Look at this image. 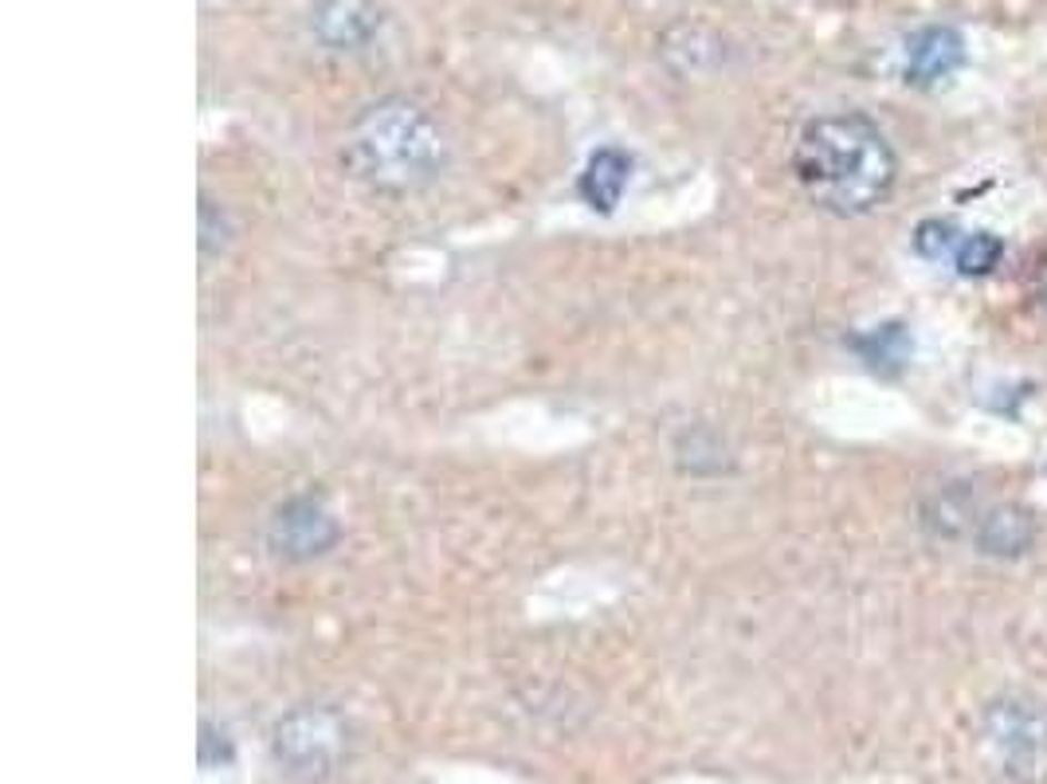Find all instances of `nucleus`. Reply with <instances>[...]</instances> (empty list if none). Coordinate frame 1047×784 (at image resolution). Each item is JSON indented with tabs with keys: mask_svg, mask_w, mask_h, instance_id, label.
Wrapping results in <instances>:
<instances>
[{
	"mask_svg": "<svg viewBox=\"0 0 1047 784\" xmlns=\"http://www.w3.org/2000/svg\"><path fill=\"white\" fill-rule=\"evenodd\" d=\"M792 173L805 197L831 216H864L890 197L898 157L864 115H824L800 130Z\"/></svg>",
	"mask_w": 1047,
	"mask_h": 784,
	"instance_id": "obj_1",
	"label": "nucleus"
},
{
	"mask_svg": "<svg viewBox=\"0 0 1047 784\" xmlns=\"http://www.w3.org/2000/svg\"><path fill=\"white\" fill-rule=\"evenodd\" d=\"M341 161L361 185L385 197L420 192L448 166V138L425 107L385 99L349 126Z\"/></svg>",
	"mask_w": 1047,
	"mask_h": 784,
	"instance_id": "obj_2",
	"label": "nucleus"
},
{
	"mask_svg": "<svg viewBox=\"0 0 1047 784\" xmlns=\"http://www.w3.org/2000/svg\"><path fill=\"white\" fill-rule=\"evenodd\" d=\"M977 757L993 784H1047V706L1024 694L993 698L977 718Z\"/></svg>",
	"mask_w": 1047,
	"mask_h": 784,
	"instance_id": "obj_3",
	"label": "nucleus"
},
{
	"mask_svg": "<svg viewBox=\"0 0 1047 784\" xmlns=\"http://www.w3.org/2000/svg\"><path fill=\"white\" fill-rule=\"evenodd\" d=\"M346 753V722L330 706H299L271 730V757L295 781H322Z\"/></svg>",
	"mask_w": 1047,
	"mask_h": 784,
	"instance_id": "obj_4",
	"label": "nucleus"
},
{
	"mask_svg": "<svg viewBox=\"0 0 1047 784\" xmlns=\"http://www.w3.org/2000/svg\"><path fill=\"white\" fill-rule=\"evenodd\" d=\"M271 549L287 562H310V557H322L326 549H333L338 542V522L315 503V498H291L287 506H279V514L271 518V534H267Z\"/></svg>",
	"mask_w": 1047,
	"mask_h": 784,
	"instance_id": "obj_5",
	"label": "nucleus"
},
{
	"mask_svg": "<svg viewBox=\"0 0 1047 784\" xmlns=\"http://www.w3.org/2000/svg\"><path fill=\"white\" fill-rule=\"evenodd\" d=\"M973 542L985 557H1020L1036 545V518L1024 506L1013 503H985Z\"/></svg>",
	"mask_w": 1047,
	"mask_h": 784,
	"instance_id": "obj_6",
	"label": "nucleus"
},
{
	"mask_svg": "<svg viewBox=\"0 0 1047 784\" xmlns=\"http://www.w3.org/2000/svg\"><path fill=\"white\" fill-rule=\"evenodd\" d=\"M965 59V40L954 28H926L910 40L906 48V79L918 87L941 83L961 67Z\"/></svg>",
	"mask_w": 1047,
	"mask_h": 784,
	"instance_id": "obj_7",
	"label": "nucleus"
},
{
	"mask_svg": "<svg viewBox=\"0 0 1047 784\" xmlns=\"http://www.w3.org/2000/svg\"><path fill=\"white\" fill-rule=\"evenodd\" d=\"M628 177H632V157L616 146H605L585 161V173L577 181V192L589 208L597 212H612L620 205L624 189H628Z\"/></svg>",
	"mask_w": 1047,
	"mask_h": 784,
	"instance_id": "obj_8",
	"label": "nucleus"
},
{
	"mask_svg": "<svg viewBox=\"0 0 1047 784\" xmlns=\"http://www.w3.org/2000/svg\"><path fill=\"white\" fill-rule=\"evenodd\" d=\"M981 510L985 503H977V495H973L969 487L954 483V487H941L938 495L926 503V522H930L941 537H954L957 542V537H973Z\"/></svg>",
	"mask_w": 1047,
	"mask_h": 784,
	"instance_id": "obj_9",
	"label": "nucleus"
},
{
	"mask_svg": "<svg viewBox=\"0 0 1047 784\" xmlns=\"http://www.w3.org/2000/svg\"><path fill=\"white\" fill-rule=\"evenodd\" d=\"M377 28V17L366 0H330L322 12H318V36H322L330 48H358L369 40V32Z\"/></svg>",
	"mask_w": 1047,
	"mask_h": 784,
	"instance_id": "obj_10",
	"label": "nucleus"
},
{
	"mask_svg": "<svg viewBox=\"0 0 1047 784\" xmlns=\"http://www.w3.org/2000/svg\"><path fill=\"white\" fill-rule=\"evenodd\" d=\"M856 349L864 354L867 365H875V369H898V365H906V357H910V338H906L903 326L890 322V326L871 330L867 338H859Z\"/></svg>",
	"mask_w": 1047,
	"mask_h": 784,
	"instance_id": "obj_11",
	"label": "nucleus"
},
{
	"mask_svg": "<svg viewBox=\"0 0 1047 784\" xmlns=\"http://www.w3.org/2000/svg\"><path fill=\"white\" fill-rule=\"evenodd\" d=\"M1000 256H1005V244H1000L993 231H973V236L961 240V248H957L954 267L961 275H969V279H977V275H989L993 267L1000 264Z\"/></svg>",
	"mask_w": 1047,
	"mask_h": 784,
	"instance_id": "obj_12",
	"label": "nucleus"
},
{
	"mask_svg": "<svg viewBox=\"0 0 1047 784\" xmlns=\"http://www.w3.org/2000/svg\"><path fill=\"white\" fill-rule=\"evenodd\" d=\"M961 240L965 236L949 220H926L915 228V251L930 264H949L961 248Z\"/></svg>",
	"mask_w": 1047,
	"mask_h": 784,
	"instance_id": "obj_13",
	"label": "nucleus"
},
{
	"mask_svg": "<svg viewBox=\"0 0 1047 784\" xmlns=\"http://www.w3.org/2000/svg\"><path fill=\"white\" fill-rule=\"evenodd\" d=\"M1036 298H1039V306L1047 310V256L1039 259V267H1036Z\"/></svg>",
	"mask_w": 1047,
	"mask_h": 784,
	"instance_id": "obj_14",
	"label": "nucleus"
}]
</instances>
